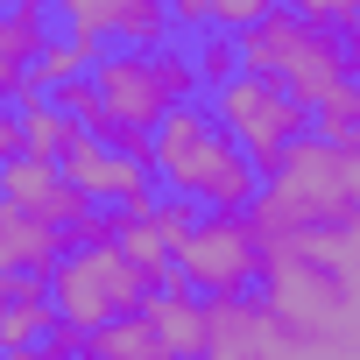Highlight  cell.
<instances>
[{
	"label": "cell",
	"instance_id": "1",
	"mask_svg": "<svg viewBox=\"0 0 360 360\" xmlns=\"http://www.w3.org/2000/svg\"><path fill=\"white\" fill-rule=\"evenodd\" d=\"M148 162L162 169V184L176 198H198V205H248L262 169L240 155V141L198 106V99H176L162 106V120L148 127Z\"/></svg>",
	"mask_w": 360,
	"mask_h": 360
},
{
	"label": "cell",
	"instance_id": "2",
	"mask_svg": "<svg viewBox=\"0 0 360 360\" xmlns=\"http://www.w3.org/2000/svg\"><path fill=\"white\" fill-rule=\"evenodd\" d=\"M233 50H240V71H255V78H276L304 113L339 85V78H353V50H346V29H325V22H311V15H297V8H262L255 22H240L233 29Z\"/></svg>",
	"mask_w": 360,
	"mask_h": 360
},
{
	"label": "cell",
	"instance_id": "3",
	"mask_svg": "<svg viewBox=\"0 0 360 360\" xmlns=\"http://www.w3.org/2000/svg\"><path fill=\"white\" fill-rule=\"evenodd\" d=\"M269 290V311L304 339V332H339V325H360V269L346 262H318V255H283L269 248L262 269H255Z\"/></svg>",
	"mask_w": 360,
	"mask_h": 360
},
{
	"label": "cell",
	"instance_id": "4",
	"mask_svg": "<svg viewBox=\"0 0 360 360\" xmlns=\"http://www.w3.org/2000/svg\"><path fill=\"white\" fill-rule=\"evenodd\" d=\"M43 283H50V311H64V318H78V325H99V318H113V311H141V297L155 290V276L134 269L113 240H99V248H64Z\"/></svg>",
	"mask_w": 360,
	"mask_h": 360
},
{
	"label": "cell",
	"instance_id": "5",
	"mask_svg": "<svg viewBox=\"0 0 360 360\" xmlns=\"http://www.w3.org/2000/svg\"><path fill=\"white\" fill-rule=\"evenodd\" d=\"M269 191H283L297 205V219H353L360 212V155L304 127L283 141V155L269 169Z\"/></svg>",
	"mask_w": 360,
	"mask_h": 360
},
{
	"label": "cell",
	"instance_id": "6",
	"mask_svg": "<svg viewBox=\"0 0 360 360\" xmlns=\"http://www.w3.org/2000/svg\"><path fill=\"white\" fill-rule=\"evenodd\" d=\"M212 120L240 141V155H248L255 169H276L283 141L304 134V106H297L276 78H255V71L219 78V113H212Z\"/></svg>",
	"mask_w": 360,
	"mask_h": 360
},
{
	"label": "cell",
	"instance_id": "7",
	"mask_svg": "<svg viewBox=\"0 0 360 360\" xmlns=\"http://www.w3.org/2000/svg\"><path fill=\"white\" fill-rule=\"evenodd\" d=\"M169 262H176V276H184L191 290H240V283L262 269V248H255V226H248V212H233V205H212L205 219H191L184 233H176Z\"/></svg>",
	"mask_w": 360,
	"mask_h": 360
},
{
	"label": "cell",
	"instance_id": "8",
	"mask_svg": "<svg viewBox=\"0 0 360 360\" xmlns=\"http://www.w3.org/2000/svg\"><path fill=\"white\" fill-rule=\"evenodd\" d=\"M198 353H212V360H297V332L269 311V297H248V283L205 290Z\"/></svg>",
	"mask_w": 360,
	"mask_h": 360
},
{
	"label": "cell",
	"instance_id": "9",
	"mask_svg": "<svg viewBox=\"0 0 360 360\" xmlns=\"http://www.w3.org/2000/svg\"><path fill=\"white\" fill-rule=\"evenodd\" d=\"M57 169L71 176V184L92 198V205H120V212H148L155 205V184H148V162L106 148L92 127H78L64 148H57Z\"/></svg>",
	"mask_w": 360,
	"mask_h": 360
},
{
	"label": "cell",
	"instance_id": "10",
	"mask_svg": "<svg viewBox=\"0 0 360 360\" xmlns=\"http://www.w3.org/2000/svg\"><path fill=\"white\" fill-rule=\"evenodd\" d=\"M85 78H92L99 106H106L113 120H134V127H155V120H162V106H176V99H169V85H162L155 50H99Z\"/></svg>",
	"mask_w": 360,
	"mask_h": 360
},
{
	"label": "cell",
	"instance_id": "11",
	"mask_svg": "<svg viewBox=\"0 0 360 360\" xmlns=\"http://www.w3.org/2000/svg\"><path fill=\"white\" fill-rule=\"evenodd\" d=\"M0 198H8L15 212H36V219H50V226H71L92 198L71 184V176L50 162V155H29V148H15L8 162H0Z\"/></svg>",
	"mask_w": 360,
	"mask_h": 360
},
{
	"label": "cell",
	"instance_id": "12",
	"mask_svg": "<svg viewBox=\"0 0 360 360\" xmlns=\"http://www.w3.org/2000/svg\"><path fill=\"white\" fill-rule=\"evenodd\" d=\"M50 22V0H8L0 8V106H22V99H43V85L29 78L36 50H43V29Z\"/></svg>",
	"mask_w": 360,
	"mask_h": 360
},
{
	"label": "cell",
	"instance_id": "13",
	"mask_svg": "<svg viewBox=\"0 0 360 360\" xmlns=\"http://www.w3.org/2000/svg\"><path fill=\"white\" fill-rule=\"evenodd\" d=\"M64 255V226L36 219V212H15L8 198H0V269H36L50 276V262Z\"/></svg>",
	"mask_w": 360,
	"mask_h": 360
},
{
	"label": "cell",
	"instance_id": "14",
	"mask_svg": "<svg viewBox=\"0 0 360 360\" xmlns=\"http://www.w3.org/2000/svg\"><path fill=\"white\" fill-rule=\"evenodd\" d=\"M141 318L162 332L169 353H198V332H205V304H191V283L176 276V283H155L141 297Z\"/></svg>",
	"mask_w": 360,
	"mask_h": 360
},
{
	"label": "cell",
	"instance_id": "15",
	"mask_svg": "<svg viewBox=\"0 0 360 360\" xmlns=\"http://www.w3.org/2000/svg\"><path fill=\"white\" fill-rule=\"evenodd\" d=\"M78 353H99V360H169V346H162V332L141 318V311H113V318H99V325H85V339H78Z\"/></svg>",
	"mask_w": 360,
	"mask_h": 360
},
{
	"label": "cell",
	"instance_id": "16",
	"mask_svg": "<svg viewBox=\"0 0 360 360\" xmlns=\"http://www.w3.org/2000/svg\"><path fill=\"white\" fill-rule=\"evenodd\" d=\"M304 120H318L311 134H325V141H339V148H360V92H353V78H339Z\"/></svg>",
	"mask_w": 360,
	"mask_h": 360
},
{
	"label": "cell",
	"instance_id": "17",
	"mask_svg": "<svg viewBox=\"0 0 360 360\" xmlns=\"http://www.w3.org/2000/svg\"><path fill=\"white\" fill-rule=\"evenodd\" d=\"M15 113H22V148H29V155H50V162H57V148L78 134V120H71V113H57L50 99H22Z\"/></svg>",
	"mask_w": 360,
	"mask_h": 360
},
{
	"label": "cell",
	"instance_id": "18",
	"mask_svg": "<svg viewBox=\"0 0 360 360\" xmlns=\"http://www.w3.org/2000/svg\"><path fill=\"white\" fill-rule=\"evenodd\" d=\"M43 325H50V290L8 304V311H0V353H29V346L43 339Z\"/></svg>",
	"mask_w": 360,
	"mask_h": 360
},
{
	"label": "cell",
	"instance_id": "19",
	"mask_svg": "<svg viewBox=\"0 0 360 360\" xmlns=\"http://www.w3.org/2000/svg\"><path fill=\"white\" fill-rule=\"evenodd\" d=\"M127 50H155V43H169L176 29H169V8L162 0H127V15H120V29H113Z\"/></svg>",
	"mask_w": 360,
	"mask_h": 360
},
{
	"label": "cell",
	"instance_id": "20",
	"mask_svg": "<svg viewBox=\"0 0 360 360\" xmlns=\"http://www.w3.org/2000/svg\"><path fill=\"white\" fill-rule=\"evenodd\" d=\"M50 15L64 29H85V36H113L120 15H127V0H50Z\"/></svg>",
	"mask_w": 360,
	"mask_h": 360
},
{
	"label": "cell",
	"instance_id": "21",
	"mask_svg": "<svg viewBox=\"0 0 360 360\" xmlns=\"http://www.w3.org/2000/svg\"><path fill=\"white\" fill-rule=\"evenodd\" d=\"M191 71L198 85H219L240 71V50H233V29H198V50H191Z\"/></svg>",
	"mask_w": 360,
	"mask_h": 360
},
{
	"label": "cell",
	"instance_id": "22",
	"mask_svg": "<svg viewBox=\"0 0 360 360\" xmlns=\"http://www.w3.org/2000/svg\"><path fill=\"white\" fill-rule=\"evenodd\" d=\"M50 106H57V113H71L78 127H99V120H106V106H99L92 78H57V85H50Z\"/></svg>",
	"mask_w": 360,
	"mask_h": 360
},
{
	"label": "cell",
	"instance_id": "23",
	"mask_svg": "<svg viewBox=\"0 0 360 360\" xmlns=\"http://www.w3.org/2000/svg\"><path fill=\"white\" fill-rule=\"evenodd\" d=\"M212 8V29H240V22H255L262 8H276V0H205Z\"/></svg>",
	"mask_w": 360,
	"mask_h": 360
},
{
	"label": "cell",
	"instance_id": "24",
	"mask_svg": "<svg viewBox=\"0 0 360 360\" xmlns=\"http://www.w3.org/2000/svg\"><path fill=\"white\" fill-rule=\"evenodd\" d=\"M290 8H297V15H311V22H325V29H346L360 0H290Z\"/></svg>",
	"mask_w": 360,
	"mask_h": 360
},
{
	"label": "cell",
	"instance_id": "25",
	"mask_svg": "<svg viewBox=\"0 0 360 360\" xmlns=\"http://www.w3.org/2000/svg\"><path fill=\"white\" fill-rule=\"evenodd\" d=\"M162 8H169V29H212V8H205V0H162Z\"/></svg>",
	"mask_w": 360,
	"mask_h": 360
},
{
	"label": "cell",
	"instance_id": "26",
	"mask_svg": "<svg viewBox=\"0 0 360 360\" xmlns=\"http://www.w3.org/2000/svg\"><path fill=\"white\" fill-rule=\"evenodd\" d=\"M15 148H22V113H15V106H0V162H8Z\"/></svg>",
	"mask_w": 360,
	"mask_h": 360
},
{
	"label": "cell",
	"instance_id": "27",
	"mask_svg": "<svg viewBox=\"0 0 360 360\" xmlns=\"http://www.w3.org/2000/svg\"><path fill=\"white\" fill-rule=\"evenodd\" d=\"M0 8H8V0H0Z\"/></svg>",
	"mask_w": 360,
	"mask_h": 360
}]
</instances>
